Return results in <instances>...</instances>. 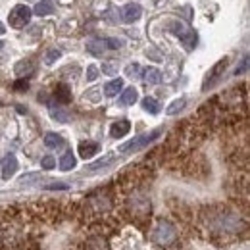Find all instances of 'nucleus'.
Returning <instances> with one entry per match:
<instances>
[{
  "mask_svg": "<svg viewBox=\"0 0 250 250\" xmlns=\"http://www.w3.org/2000/svg\"><path fill=\"white\" fill-rule=\"evenodd\" d=\"M87 50L93 54V56H102V52L106 50V41L102 39H93L87 42Z\"/></svg>",
  "mask_w": 250,
  "mask_h": 250,
  "instance_id": "obj_13",
  "label": "nucleus"
},
{
  "mask_svg": "<svg viewBox=\"0 0 250 250\" xmlns=\"http://www.w3.org/2000/svg\"><path fill=\"white\" fill-rule=\"evenodd\" d=\"M50 116L56 120V122H60V124H65L69 118H67V112L60 108V106H54V104H50Z\"/></svg>",
  "mask_w": 250,
  "mask_h": 250,
  "instance_id": "obj_20",
  "label": "nucleus"
},
{
  "mask_svg": "<svg viewBox=\"0 0 250 250\" xmlns=\"http://www.w3.org/2000/svg\"><path fill=\"white\" fill-rule=\"evenodd\" d=\"M122 46H124V41L122 39H106V48L116 50V48H122Z\"/></svg>",
  "mask_w": 250,
  "mask_h": 250,
  "instance_id": "obj_27",
  "label": "nucleus"
},
{
  "mask_svg": "<svg viewBox=\"0 0 250 250\" xmlns=\"http://www.w3.org/2000/svg\"><path fill=\"white\" fill-rule=\"evenodd\" d=\"M31 16H33V10L29 8V6H25V4H18V6L10 12L8 21H10V25H12L14 29H21V27H25V25L29 23Z\"/></svg>",
  "mask_w": 250,
  "mask_h": 250,
  "instance_id": "obj_2",
  "label": "nucleus"
},
{
  "mask_svg": "<svg viewBox=\"0 0 250 250\" xmlns=\"http://www.w3.org/2000/svg\"><path fill=\"white\" fill-rule=\"evenodd\" d=\"M227 63H229V58H221L214 67H212V71L208 73V77L204 79V85H202V91H208L210 87H214V83L218 81L219 77H221V73L225 71V67H227Z\"/></svg>",
  "mask_w": 250,
  "mask_h": 250,
  "instance_id": "obj_5",
  "label": "nucleus"
},
{
  "mask_svg": "<svg viewBox=\"0 0 250 250\" xmlns=\"http://www.w3.org/2000/svg\"><path fill=\"white\" fill-rule=\"evenodd\" d=\"M102 69H104L106 73H110V75H114V73H116V67H114V63H104V65H102Z\"/></svg>",
  "mask_w": 250,
  "mask_h": 250,
  "instance_id": "obj_31",
  "label": "nucleus"
},
{
  "mask_svg": "<svg viewBox=\"0 0 250 250\" xmlns=\"http://www.w3.org/2000/svg\"><path fill=\"white\" fill-rule=\"evenodd\" d=\"M4 33H6V27H4L2 23H0V35H4Z\"/></svg>",
  "mask_w": 250,
  "mask_h": 250,
  "instance_id": "obj_32",
  "label": "nucleus"
},
{
  "mask_svg": "<svg viewBox=\"0 0 250 250\" xmlns=\"http://www.w3.org/2000/svg\"><path fill=\"white\" fill-rule=\"evenodd\" d=\"M73 167H75V156L71 152H65L62 156V160H60V169L62 171H69Z\"/></svg>",
  "mask_w": 250,
  "mask_h": 250,
  "instance_id": "obj_21",
  "label": "nucleus"
},
{
  "mask_svg": "<svg viewBox=\"0 0 250 250\" xmlns=\"http://www.w3.org/2000/svg\"><path fill=\"white\" fill-rule=\"evenodd\" d=\"M160 135H162V131H160V129H154V131L145 133V135H139V137L131 139L129 143L122 145V146H120V152H122V154H131V152H137V150H141V148L148 146L150 143H154Z\"/></svg>",
  "mask_w": 250,
  "mask_h": 250,
  "instance_id": "obj_1",
  "label": "nucleus"
},
{
  "mask_svg": "<svg viewBox=\"0 0 250 250\" xmlns=\"http://www.w3.org/2000/svg\"><path fill=\"white\" fill-rule=\"evenodd\" d=\"M122 89H124V79L118 77V79H112L110 83H106L104 93H106V96H116Z\"/></svg>",
  "mask_w": 250,
  "mask_h": 250,
  "instance_id": "obj_15",
  "label": "nucleus"
},
{
  "mask_svg": "<svg viewBox=\"0 0 250 250\" xmlns=\"http://www.w3.org/2000/svg\"><path fill=\"white\" fill-rule=\"evenodd\" d=\"M169 29L173 31V35H177L183 41V44L187 48H194L196 46V33L192 31L187 23H183V21H171Z\"/></svg>",
  "mask_w": 250,
  "mask_h": 250,
  "instance_id": "obj_3",
  "label": "nucleus"
},
{
  "mask_svg": "<svg viewBox=\"0 0 250 250\" xmlns=\"http://www.w3.org/2000/svg\"><path fill=\"white\" fill-rule=\"evenodd\" d=\"M33 14L39 16V18H44V16L54 14V2L52 0H41V2H37L35 8H33Z\"/></svg>",
  "mask_w": 250,
  "mask_h": 250,
  "instance_id": "obj_8",
  "label": "nucleus"
},
{
  "mask_svg": "<svg viewBox=\"0 0 250 250\" xmlns=\"http://www.w3.org/2000/svg\"><path fill=\"white\" fill-rule=\"evenodd\" d=\"M185 104H187V100H185V98H177V100H173V102L167 106L166 114H167V116H175V114H179V112L185 108Z\"/></svg>",
  "mask_w": 250,
  "mask_h": 250,
  "instance_id": "obj_19",
  "label": "nucleus"
},
{
  "mask_svg": "<svg viewBox=\"0 0 250 250\" xmlns=\"http://www.w3.org/2000/svg\"><path fill=\"white\" fill-rule=\"evenodd\" d=\"M44 145H46L48 148H62L63 146L62 135H58V133H46V137H44Z\"/></svg>",
  "mask_w": 250,
  "mask_h": 250,
  "instance_id": "obj_16",
  "label": "nucleus"
},
{
  "mask_svg": "<svg viewBox=\"0 0 250 250\" xmlns=\"http://www.w3.org/2000/svg\"><path fill=\"white\" fill-rule=\"evenodd\" d=\"M141 16H143V8L137 2H129V4H125L124 8H122V20H124L125 23H133Z\"/></svg>",
  "mask_w": 250,
  "mask_h": 250,
  "instance_id": "obj_6",
  "label": "nucleus"
},
{
  "mask_svg": "<svg viewBox=\"0 0 250 250\" xmlns=\"http://www.w3.org/2000/svg\"><path fill=\"white\" fill-rule=\"evenodd\" d=\"M137 100H139V93H137V89H135V87L125 89L124 93H122V96H120V102H122L124 106H133Z\"/></svg>",
  "mask_w": 250,
  "mask_h": 250,
  "instance_id": "obj_12",
  "label": "nucleus"
},
{
  "mask_svg": "<svg viewBox=\"0 0 250 250\" xmlns=\"http://www.w3.org/2000/svg\"><path fill=\"white\" fill-rule=\"evenodd\" d=\"M62 56V52L58 50V48H50L48 52H46V56H44V63H48V65H52V63L56 62L58 58Z\"/></svg>",
  "mask_w": 250,
  "mask_h": 250,
  "instance_id": "obj_23",
  "label": "nucleus"
},
{
  "mask_svg": "<svg viewBox=\"0 0 250 250\" xmlns=\"http://www.w3.org/2000/svg\"><path fill=\"white\" fill-rule=\"evenodd\" d=\"M87 250H108V249H106V243L102 239H93V241H89Z\"/></svg>",
  "mask_w": 250,
  "mask_h": 250,
  "instance_id": "obj_25",
  "label": "nucleus"
},
{
  "mask_svg": "<svg viewBox=\"0 0 250 250\" xmlns=\"http://www.w3.org/2000/svg\"><path fill=\"white\" fill-rule=\"evenodd\" d=\"M125 75L137 79V77L141 75V65H139V63H129V65L125 67Z\"/></svg>",
  "mask_w": 250,
  "mask_h": 250,
  "instance_id": "obj_24",
  "label": "nucleus"
},
{
  "mask_svg": "<svg viewBox=\"0 0 250 250\" xmlns=\"http://www.w3.org/2000/svg\"><path fill=\"white\" fill-rule=\"evenodd\" d=\"M112 160H114V154H106V156L98 158L96 162H93L91 166H87V169H89V171H96V169H102V167L110 166V164H112Z\"/></svg>",
  "mask_w": 250,
  "mask_h": 250,
  "instance_id": "obj_17",
  "label": "nucleus"
},
{
  "mask_svg": "<svg viewBox=\"0 0 250 250\" xmlns=\"http://www.w3.org/2000/svg\"><path fill=\"white\" fill-rule=\"evenodd\" d=\"M247 67H249V56H245V58H243V63H239V67L235 69V75L245 73V71H247Z\"/></svg>",
  "mask_w": 250,
  "mask_h": 250,
  "instance_id": "obj_30",
  "label": "nucleus"
},
{
  "mask_svg": "<svg viewBox=\"0 0 250 250\" xmlns=\"http://www.w3.org/2000/svg\"><path fill=\"white\" fill-rule=\"evenodd\" d=\"M143 108H145L146 112H150V114H158V112H160V104H158L156 98H152V96L143 98Z\"/></svg>",
  "mask_w": 250,
  "mask_h": 250,
  "instance_id": "obj_22",
  "label": "nucleus"
},
{
  "mask_svg": "<svg viewBox=\"0 0 250 250\" xmlns=\"http://www.w3.org/2000/svg\"><path fill=\"white\" fill-rule=\"evenodd\" d=\"M33 69H35V65H33L31 60H21V62L16 63V67H14L16 75H20V77H23V75H31Z\"/></svg>",
  "mask_w": 250,
  "mask_h": 250,
  "instance_id": "obj_14",
  "label": "nucleus"
},
{
  "mask_svg": "<svg viewBox=\"0 0 250 250\" xmlns=\"http://www.w3.org/2000/svg\"><path fill=\"white\" fill-rule=\"evenodd\" d=\"M56 100H58V102H62V104H67V102H69V100H71V91H69V87H67V85H58V87H56Z\"/></svg>",
  "mask_w": 250,
  "mask_h": 250,
  "instance_id": "obj_18",
  "label": "nucleus"
},
{
  "mask_svg": "<svg viewBox=\"0 0 250 250\" xmlns=\"http://www.w3.org/2000/svg\"><path fill=\"white\" fill-rule=\"evenodd\" d=\"M143 79L146 85H158L162 81V73L158 71L156 67H146L145 73H143Z\"/></svg>",
  "mask_w": 250,
  "mask_h": 250,
  "instance_id": "obj_11",
  "label": "nucleus"
},
{
  "mask_svg": "<svg viewBox=\"0 0 250 250\" xmlns=\"http://www.w3.org/2000/svg\"><path fill=\"white\" fill-rule=\"evenodd\" d=\"M0 48H2V42H0Z\"/></svg>",
  "mask_w": 250,
  "mask_h": 250,
  "instance_id": "obj_33",
  "label": "nucleus"
},
{
  "mask_svg": "<svg viewBox=\"0 0 250 250\" xmlns=\"http://www.w3.org/2000/svg\"><path fill=\"white\" fill-rule=\"evenodd\" d=\"M98 77V67L96 65H89V69H87V81H94Z\"/></svg>",
  "mask_w": 250,
  "mask_h": 250,
  "instance_id": "obj_29",
  "label": "nucleus"
},
{
  "mask_svg": "<svg viewBox=\"0 0 250 250\" xmlns=\"http://www.w3.org/2000/svg\"><path fill=\"white\" fill-rule=\"evenodd\" d=\"M152 239L156 241L158 245H169V243L175 239V229H173L169 223H164V221H162L156 229H154Z\"/></svg>",
  "mask_w": 250,
  "mask_h": 250,
  "instance_id": "obj_4",
  "label": "nucleus"
},
{
  "mask_svg": "<svg viewBox=\"0 0 250 250\" xmlns=\"http://www.w3.org/2000/svg\"><path fill=\"white\" fill-rule=\"evenodd\" d=\"M41 167H44V169H54V167H56V160L52 156H44L41 160Z\"/></svg>",
  "mask_w": 250,
  "mask_h": 250,
  "instance_id": "obj_26",
  "label": "nucleus"
},
{
  "mask_svg": "<svg viewBox=\"0 0 250 250\" xmlns=\"http://www.w3.org/2000/svg\"><path fill=\"white\" fill-rule=\"evenodd\" d=\"M27 87H29L27 79H20V81H16V83H14V89H16L18 93H21V91H27Z\"/></svg>",
  "mask_w": 250,
  "mask_h": 250,
  "instance_id": "obj_28",
  "label": "nucleus"
},
{
  "mask_svg": "<svg viewBox=\"0 0 250 250\" xmlns=\"http://www.w3.org/2000/svg\"><path fill=\"white\" fill-rule=\"evenodd\" d=\"M16 171H18V158L14 156V154H6V156L2 158V177L10 179Z\"/></svg>",
  "mask_w": 250,
  "mask_h": 250,
  "instance_id": "obj_7",
  "label": "nucleus"
},
{
  "mask_svg": "<svg viewBox=\"0 0 250 250\" xmlns=\"http://www.w3.org/2000/svg\"><path fill=\"white\" fill-rule=\"evenodd\" d=\"M129 131H131V124H129L127 120L116 122V124L110 127V135H112L114 139H122V137H125Z\"/></svg>",
  "mask_w": 250,
  "mask_h": 250,
  "instance_id": "obj_9",
  "label": "nucleus"
},
{
  "mask_svg": "<svg viewBox=\"0 0 250 250\" xmlns=\"http://www.w3.org/2000/svg\"><path fill=\"white\" fill-rule=\"evenodd\" d=\"M98 150H100V146H98L96 143H93V141H87V143H81V145H79V156L83 158V160L93 158Z\"/></svg>",
  "mask_w": 250,
  "mask_h": 250,
  "instance_id": "obj_10",
  "label": "nucleus"
}]
</instances>
